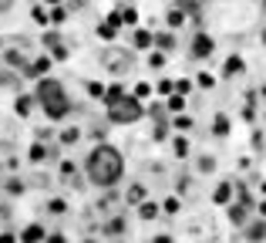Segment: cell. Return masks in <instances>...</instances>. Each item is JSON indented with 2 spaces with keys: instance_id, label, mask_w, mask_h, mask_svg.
<instances>
[{
  "instance_id": "6da1fadb",
  "label": "cell",
  "mask_w": 266,
  "mask_h": 243,
  "mask_svg": "<svg viewBox=\"0 0 266 243\" xmlns=\"http://www.w3.org/2000/svg\"><path fill=\"white\" fill-rule=\"evenodd\" d=\"M88 176H91V183H98V186H114L118 176H121V155L112 146L95 149L91 159H88Z\"/></svg>"
},
{
  "instance_id": "7a4b0ae2",
  "label": "cell",
  "mask_w": 266,
  "mask_h": 243,
  "mask_svg": "<svg viewBox=\"0 0 266 243\" xmlns=\"http://www.w3.org/2000/svg\"><path fill=\"white\" fill-rule=\"evenodd\" d=\"M38 98H40V105H44V112H47V118H64L68 108H71V101L64 98V88L57 81H40Z\"/></svg>"
},
{
  "instance_id": "3957f363",
  "label": "cell",
  "mask_w": 266,
  "mask_h": 243,
  "mask_svg": "<svg viewBox=\"0 0 266 243\" xmlns=\"http://www.w3.org/2000/svg\"><path fill=\"white\" fill-rule=\"evenodd\" d=\"M108 115H112V122L118 125H128V122H138L142 118V105H138V98H128V95H121V98H114L108 101Z\"/></svg>"
},
{
  "instance_id": "277c9868",
  "label": "cell",
  "mask_w": 266,
  "mask_h": 243,
  "mask_svg": "<svg viewBox=\"0 0 266 243\" xmlns=\"http://www.w3.org/2000/svg\"><path fill=\"white\" fill-rule=\"evenodd\" d=\"M212 48H216V44H212L206 34H199L195 44H192V54H195V57H206V54H212Z\"/></svg>"
},
{
  "instance_id": "5b68a950",
  "label": "cell",
  "mask_w": 266,
  "mask_h": 243,
  "mask_svg": "<svg viewBox=\"0 0 266 243\" xmlns=\"http://www.w3.org/2000/svg\"><path fill=\"white\" fill-rule=\"evenodd\" d=\"M38 240H44V226H27L24 230V243H38Z\"/></svg>"
},
{
  "instance_id": "8992f818",
  "label": "cell",
  "mask_w": 266,
  "mask_h": 243,
  "mask_svg": "<svg viewBox=\"0 0 266 243\" xmlns=\"http://www.w3.org/2000/svg\"><path fill=\"white\" fill-rule=\"evenodd\" d=\"M212 199H216V203H229V199H232V186L223 183V186L216 189V196H212Z\"/></svg>"
},
{
  "instance_id": "52a82bcc",
  "label": "cell",
  "mask_w": 266,
  "mask_h": 243,
  "mask_svg": "<svg viewBox=\"0 0 266 243\" xmlns=\"http://www.w3.org/2000/svg\"><path fill=\"white\" fill-rule=\"evenodd\" d=\"M236 71H243V61H239V57H229L226 61V68H223V75H236Z\"/></svg>"
},
{
  "instance_id": "ba28073f",
  "label": "cell",
  "mask_w": 266,
  "mask_h": 243,
  "mask_svg": "<svg viewBox=\"0 0 266 243\" xmlns=\"http://www.w3.org/2000/svg\"><path fill=\"white\" fill-rule=\"evenodd\" d=\"M169 108H172V112H182V108H186V95L175 92V95L169 98Z\"/></svg>"
},
{
  "instance_id": "9c48e42d",
  "label": "cell",
  "mask_w": 266,
  "mask_h": 243,
  "mask_svg": "<svg viewBox=\"0 0 266 243\" xmlns=\"http://www.w3.org/2000/svg\"><path fill=\"white\" fill-rule=\"evenodd\" d=\"M152 44V34L149 31H135V48H149Z\"/></svg>"
},
{
  "instance_id": "30bf717a",
  "label": "cell",
  "mask_w": 266,
  "mask_h": 243,
  "mask_svg": "<svg viewBox=\"0 0 266 243\" xmlns=\"http://www.w3.org/2000/svg\"><path fill=\"white\" fill-rule=\"evenodd\" d=\"M229 216H232V223H243V220H246V203H243V206H232V209H229Z\"/></svg>"
},
{
  "instance_id": "8fae6325",
  "label": "cell",
  "mask_w": 266,
  "mask_h": 243,
  "mask_svg": "<svg viewBox=\"0 0 266 243\" xmlns=\"http://www.w3.org/2000/svg\"><path fill=\"white\" fill-rule=\"evenodd\" d=\"M51 68V57H40V61H34V68H31V75H44Z\"/></svg>"
},
{
  "instance_id": "7c38bea8",
  "label": "cell",
  "mask_w": 266,
  "mask_h": 243,
  "mask_svg": "<svg viewBox=\"0 0 266 243\" xmlns=\"http://www.w3.org/2000/svg\"><path fill=\"white\" fill-rule=\"evenodd\" d=\"M138 213H142V220H152L155 213H158V206H155V203H142V209H138Z\"/></svg>"
},
{
  "instance_id": "4fadbf2b",
  "label": "cell",
  "mask_w": 266,
  "mask_h": 243,
  "mask_svg": "<svg viewBox=\"0 0 266 243\" xmlns=\"http://www.w3.org/2000/svg\"><path fill=\"white\" fill-rule=\"evenodd\" d=\"M263 237H266V226H263V223L249 226V240H263Z\"/></svg>"
},
{
  "instance_id": "5bb4252c",
  "label": "cell",
  "mask_w": 266,
  "mask_h": 243,
  "mask_svg": "<svg viewBox=\"0 0 266 243\" xmlns=\"http://www.w3.org/2000/svg\"><path fill=\"white\" fill-rule=\"evenodd\" d=\"M226 132H229V118L219 115V118H216V135H226Z\"/></svg>"
},
{
  "instance_id": "9a60e30c",
  "label": "cell",
  "mask_w": 266,
  "mask_h": 243,
  "mask_svg": "<svg viewBox=\"0 0 266 243\" xmlns=\"http://www.w3.org/2000/svg\"><path fill=\"white\" fill-rule=\"evenodd\" d=\"M179 24H186V14H182V10H172L169 14V27H179Z\"/></svg>"
},
{
  "instance_id": "2e32d148",
  "label": "cell",
  "mask_w": 266,
  "mask_h": 243,
  "mask_svg": "<svg viewBox=\"0 0 266 243\" xmlns=\"http://www.w3.org/2000/svg\"><path fill=\"white\" fill-rule=\"evenodd\" d=\"M44 155H47V149H44V146H31V159H34V162H40V159H44Z\"/></svg>"
},
{
  "instance_id": "e0dca14e",
  "label": "cell",
  "mask_w": 266,
  "mask_h": 243,
  "mask_svg": "<svg viewBox=\"0 0 266 243\" xmlns=\"http://www.w3.org/2000/svg\"><path fill=\"white\" fill-rule=\"evenodd\" d=\"M75 139H77V129H64L61 132V142H64V146H71Z\"/></svg>"
},
{
  "instance_id": "ac0fdd59",
  "label": "cell",
  "mask_w": 266,
  "mask_h": 243,
  "mask_svg": "<svg viewBox=\"0 0 266 243\" xmlns=\"http://www.w3.org/2000/svg\"><path fill=\"white\" fill-rule=\"evenodd\" d=\"M142 196H145V189H142V186H132V189H128V199H132V203H142Z\"/></svg>"
},
{
  "instance_id": "d6986e66",
  "label": "cell",
  "mask_w": 266,
  "mask_h": 243,
  "mask_svg": "<svg viewBox=\"0 0 266 243\" xmlns=\"http://www.w3.org/2000/svg\"><path fill=\"white\" fill-rule=\"evenodd\" d=\"M88 92L95 95V98H105V88H101V85H98V81H88Z\"/></svg>"
},
{
  "instance_id": "ffe728a7",
  "label": "cell",
  "mask_w": 266,
  "mask_h": 243,
  "mask_svg": "<svg viewBox=\"0 0 266 243\" xmlns=\"http://www.w3.org/2000/svg\"><path fill=\"white\" fill-rule=\"evenodd\" d=\"M114 98H121V88H118V85H112V88L105 92V101H114Z\"/></svg>"
},
{
  "instance_id": "44dd1931",
  "label": "cell",
  "mask_w": 266,
  "mask_h": 243,
  "mask_svg": "<svg viewBox=\"0 0 266 243\" xmlns=\"http://www.w3.org/2000/svg\"><path fill=\"white\" fill-rule=\"evenodd\" d=\"M175 129H192V118L189 115H179V118H175Z\"/></svg>"
},
{
  "instance_id": "7402d4cb",
  "label": "cell",
  "mask_w": 266,
  "mask_h": 243,
  "mask_svg": "<svg viewBox=\"0 0 266 243\" xmlns=\"http://www.w3.org/2000/svg\"><path fill=\"white\" fill-rule=\"evenodd\" d=\"M189 152V142L186 139H175V155H186Z\"/></svg>"
},
{
  "instance_id": "603a6c76",
  "label": "cell",
  "mask_w": 266,
  "mask_h": 243,
  "mask_svg": "<svg viewBox=\"0 0 266 243\" xmlns=\"http://www.w3.org/2000/svg\"><path fill=\"white\" fill-rule=\"evenodd\" d=\"M64 17H68V14H64V10H61V7H57V3H54V10H51V20H54V24H61V20H64Z\"/></svg>"
},
{
  "instance_id": "cb8c5ba5",
  "label": "cell",
  "mask_w": 266,
  "mask_h": 243,
  "mask_svg": "<svg viewBox=\"0 0 266 243\" xmlns=\"http://www.w3.org/2000/svg\"><path fill=\"white\" fill-rule=\"evenodd\" d=\"M189 88H192V81H186V78H182V81H175V92H179V95H186Z\"/></svg>"
},
{
  "instance_id": "d4e9b609",
  "label": "cell",
  "mask_w": 266,
  "mask_h": 243,
  "mask_svg": "<svg viewBox=\"0 0 266 243\" xmlns=\"http://www.w3.org/2000/svg\"><path fill=\"white\" fill-rule=\"evenodd\" d=\"M31 14H34V20H38V24H47V14H44V10H40V7H34V10H31Z\"/></svg>"
},
{
  "instance_id": "484cf974",
  "label": "cell",
  "mask_w": 266,
  "mask_h": 243,
  "mask_svg": "<svg viewBox=\"0 0 266 243\" xmlns=\"http://www.w3.org/2000/svg\"><path fill=\"white\" fill-rule=\"evenodd\" d=\"M101 38H108V41L114 38V24H105V27H101Z\"/></svg>"
},
{
  "instance_id": "4316f807",
  "label": "cell",
  "mask_w": 266,
  "mask_h": 243,
  "mask_svg": "<svg viewBox=\"0 0 266 243\" xmlns=\"http://www.w3.org/2000/svg\"><path fill=\"white\" fill-rule=\"evenodd\" d=\"M145 95H152V88H149V85H138V88H135V98H145Z\"/></svg>"
},
{
  "instance_id": "83f0119b",
  "label": "cell",
  "mask_w": 266,
  "mask_h": 243,
  "mask_svg": "<svg viewBox=\"0 0 266 243\" xmlns=\"http://www.w3.org/2000/svg\"><path fill=\"white\" fill-rule=\"evenodd\" d=\"M17 112H20V115L31 112V101H27V98H20V101H17Z\"/></svg>"
},
{
  "instance_id": "f1b7e54d",
  "label": "cell",
  "mask_w": 266,
  "mask_h": 243,
  "mask_svg": "<svg viewBox=\"0 0 266 243\" xmlns=\"http://www.w3.org/2000/svg\"><path fill=\"white\" fill-rule=\"evenodd\" d=\"M121 17H125V24H135V20H138V14H135V10H121Z\"/></svg>"
},
{
  "instance_id": "f546056e",
  "label": "cell",
  "mask_w": 266,
  "mask_h": 243,
  "mask_svg": "<svg viewBox=\"0 0 266 243\" xmlns=\"http://www.w3.org/2000/svg\"><path fill=\"white\" fill-rule=\"evenodd\" d=\"M162 61H165V57L158 54V51H152V57H149V64H152V68H158V64H162Z\"/></svg>"
},
{
  "instance_id": "4dcf8cb0",
  "label": "cell",
  "mask_w": 266,
  "mask_h": 243,
  "mask_svg": "<svg viewBox=\"0 0 266 243\" xmlns=\"http://www.w3.org/2000/svg\"><path fill=\"white\" fill-rule=\"evenodd\" d=\"M158 41V48H172V34H162V38H155Z\"/></svg>"
},
{
  "instance_id": "1f68e13d",
  "label": "cell",
  "mask_w": 266,
  "mask_h": 243,
  "mask_svg": "<svg viewBox=\"0 0 266 243\" xmlns=\"http://www.w3.org/2000/svg\"><path fill=\"white\" fill-rule=\"evenodd\" d=\"M158 92L169 95V92H175V85H172V81H162V85H158Z\"/></svg>"
},
{
  "instance_id": "d6a6232c",
  "label": "cell",
  "mask_w": 266,
  "mask_h": 243,
  "mask_svg": "<svg viewBox=\"0 0 266 243\" xmlns=\"http://www.w3.org/2000/svg\"><path fill=\"white\" fill-rule=\"evenodd\" d=\"M199 85L202 88H212V75H199Z\"/></svg>"
},
{
  "instance_id": "836d02e7",
  "label": "cell",
  "mask_w": 266,
  "mask_h": 243,
  "mask_svg": "<svg viewBox=\"0 0 266 243\" xmlns=\"http://www.w3.org/2000/svg\"><path fill=\"white\" fill-rule=\"evenodd\" d=\"M0 243H14V233H3V237H0Z\"/></svg>"
},
{
  "instance_id": "e575fe53",
  "label": "cell",
  "mask_w": 266,
  "mask_h": 243,
  "mask_svg": "<svg viewBox=\"0 0 266 243\" xmlns=\"http://www.w3.org/2000/svg\"><path fill=\"white\" fill-rule=\"evenodd\" d=\"M47 243H64V237H51V240H47Z\"/></svg>"
},
{
  "instance_id": "d590c367",
  "label": "cell",
  "mask_w": 266,
  "mask_h": 243,
  "mask_svg": "<svg viewBox=\"0 0 266 243\" xmlns=\"http://www.w3.org/2000/svg\"><path fill=\"white\" fill-rule=\"evenodd\" d=\"M155 243H172V240H169V237H158V240H155Z\"/></svg>"
},
{
  "instance_id": "8d00e7d4",
  "label": "cell",
  "mask_w": 266,
  "mask_h": 243,
  "mask_svg": "<svg viewBox=\"0 0 266 243\" xmlns=\"http://www.w3.org/2000/svg\"><path fill=\"white\" fill-rule=\"evenodd\" d=\"M260 209H263V216H266V199H263V203H260Z\"/></svg>"
},
{
  "instance_id": "74e56055",
  "label": "cell",
  "mask_w": 266,
  "mask_h": 243,
  "mask_svg": "<svg viewBox=\"0 0 266 243\" xmlns=\"http://www.w3.org/2000/svg\"><path fill=\"white\" fill-rule=\"evenodd\" d=\"M263 44H266V31H263Z\"/></svg>"
},
{
  "instance_id": "f35d334b",
  "label": "cell",
  "mask_w": 266,
  "mask_h": 243,
  "mask_svg": "<svg viewBox=\"0 0 266 243\" xmlns=\"http://www.w3.org/2000/svg\"><path fill=\"white\" fill-rule=\"evenodd\" d=\"M47 3H57V0H47Z\"/></svg>"
},
{
  "instance_id": "ab89813d",
  "label": "cell",
  "mask_w": 266,
  "mask_h": 243,
  "mask_svg": "<svg viewBox=\"0 0 266 243\" xmlns=\"http://www.w3.org/2000/svg\"><path fill=\"white\" fill-rule=\"evenodd\" d=\"M263 10H266V0H263Z\"/></svg>"
},
{
  "instance_id": "60d3db41",
  "label": "cell",
  "mask_w": 266,
  "mask_h": 243,
  "mask_svg": "<svg viewBox=\"0 0 266 243\" xmlns=\"http://www.w3.org/2000/svg\"><path fill=\"white\" fill-rule=\"evenodd\" d=\"M263 98H266V88H263Z\"/></svg>"
},
{
  "instance_id": "b9f144b4",
  "label": "cell",
  "mask_w": 266,
  "mask_h": 243,
  "mask_svg": "<svg viewBox=\"0 0 266 243\" xmlns=\"http://www.w3.org/2000/svg\"><path fill=\"white\" fill-rule=\"evenodd\" d=\"M263 193H266V183H263Z\"/></svg>"
}]
</instances>
